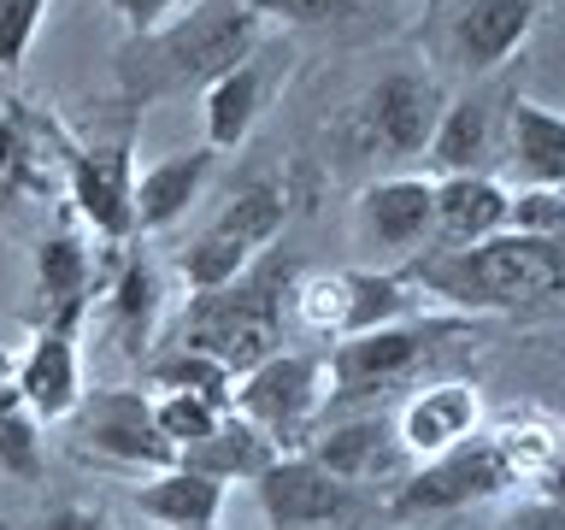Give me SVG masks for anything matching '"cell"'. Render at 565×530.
<instances>
[{
    "label": "cell",
    "instance_id": "6da1fadb",
    "mask_svg": "<svg viewBox=\"0 0 565 530\" xmlns=\"http://www.w3.org/2000/svg\"><path fill=\"white\" fill-rule=\"evenodd\" d=\"M254 47H259V18L247 12V0H201L183 18H171L166 30L124 42L113 60V83L130 106H153L189 95V88H206L212 77L254 60Z\"/></svg>",
    "mask_w": 565,
    "mask_h": 530
},
{
    "label": "cell",
    "instance_id": "7a4b0ae2",
    "mask_svg": "<svg viewBox=\"0 0 565 530\" xmlns=\"http://www.w3.org/2000/svg\"><path fill=\"white\" fill-rule=\"evenodd\" d=\"M418 295H436L459 312H507L524 300L559 295L565 289V242H542V236H489L477 247H436L406 272Z\"/></svg>",
    "mask_w": 565,
    "mask_h": 530
},
{
    "label": "cell",
    "instance_id": "3957f363",
    "mask_svg": "<svg viewBox=\"0 0 565 530\" xmlns=\"http://www.w3.org/2000/svg\"><path fill=\"white\" fill-rule=\"evenodd\" d=\"M295 283H300L295 259H254L224 289L189 295V312L171 325V342L201 348L242 378L282 348V307H289Z\"/></svg>",
    "mask_w": 565,
    "mask_h": 530
},
{
    "label": "cell",
    "instance_id": "277c9868",
    "mask_svg": "<svg viewBox=\"0 0 565 530\" xmlns=\"http://www.w3.org/2000/svg\"><path fill=\"white\" fill-rule=\"evenodd\" d=\"M324 406H330V365H324V353H295V348H277L271 360H259L254 371H242L236 395H230V413H242L277 454L307 448V436L318 431Z\"/></svg>",
    "mask_w": 565,
    "mask_h": 530
},
{
    "label": "cell",
    "instance_id": "5b68a950",
    "mask_svg": "<svg viewBox=\"0 0 565 530\" xmlns=\"http://www.w3.org/2000/svg\"><path fill=\"white\" fill-rule=\"evenodd\" d=\"M471 318L466 312H418V318H401V325H383V330H365V336H348L324 353L330 365V406L335 401H371L383 389H401L413 371L430 360L441 342L466 336Z\"/></svg>",
    "mask_w": 565,
    "mask_h": 530
},
{
    "label": "cell",
    "instance_id": "8992f818",
    "mask_svg": "<svg viewBox=\"0 0 565 530\" xmlns=\"http://www.w3.org/2000/svg\"><path fill=\"white\" fill-rule=\"evenodd\" d=\"M295 318L300 330L324 336V342H348V336L401 325V318L424 312V295L395 272H371V265H342V272H318L295 283Z\"/></svg>",
    "mask_w": 565,
    "mask_h": 530
},
{
    "label": "cell",
    "instance_id": "52a82bcc",
    "mask_svg": "<svg viewBox=\"0 0 565 530\" xmlns=\"http://www.w3.org/2000/svg\"><path fill=\"white\" fill-rule=\"evenodd\" d=\"M282 224H289V189L282 183H247L236 189L230 201L218 206V219H212L201 236L183 247V283L194 295L206 289H224V283H236L254 259H265V247L282 236Z\"/></svg>",
    "mask_w": 565,
    "mask_h": 530
},
{
    "label": "cell",
    "instance_id": "ba28073f",
    "mask_svg": "<svg viewBox=\"0 0 565 530\" xmlns=\"http://www.w3.org/2000/svg\"><path fill=\"white\" fill-rule=\"evenodd\" d=\"M512 484H519V471H512V459L501 454V442L483 431V436L459 442V448L436 454V459H418V466L388 489V512L406 524H418V519H441V512H466L477 501H494V495H507Z\"/></svg>",
    "mask_w": 565,
    "mask_h": 530
},
{
    "label": "cell",
    "instance_id": "9c48e42d",
    "mask_svg": "<svg viewBox=\"0 0 565 530\" xmlns=\"http://www.w3.org/2000/svg\"><path fill=\"white\" fill-rule=\"evenodd\" d=\"M65 436H71V454L100 459V466H118V471L148 477V471L177 466L171 442L153 424L148 389H83L77 413L65 418Z\"/></svg>",
    "mask_w": 565,
    "mask_h": 530
},
{
    "label": "cell",
    "instance_id": "30bf717a",
    "mask_svg": "<svg viewBox=\"0 0 565 530\" xmlns=\"http://www.w3.org/2000/svg\"><path fill=\"white\" fill-rule=\"evenodd\" d=\"M254 501L265 512V530H360L371 512V495L324 471L312 454H277L254 477Z\"/></svg>",
    "mask_w": 565,
    "mask_h": 530
},
{
    "label": "cell",
    "instance_id": "8fae6325",
    "mask_svg": "<svg viewBox=\"0 0 565 530\" xmlns=\"http://www.w3.org/2000/svg\"><path fill=\"white\" fill-rule=\"evenodd\" d=\"M65 194L100 242L136 236V153L130 141H65Z\"/></svg>",
    "mask_w": 565,
    "mask_h": 530
},
{
    "label": "cell",
    "instance_id": "7c38bea8",
    "mask_svg": "<svg viewBox=\"0 0 565 530\" xmlns=\"http://www.w3.org/2000/svg\"><path fill=\"white\" fill-rule=\"evenodd\" d=\"M441 106L448 100H441V83L430 71H388L360 100V136H365V148H377L388 159H413L430 148Z\"/></svg>",
    "mask_w": 565,
    "mask_h": 530
},
{
    "label": "cell",
    "instance_id": "4fadbf2b",
    "mask_svg": "<svg viewBox=\"0 0 565 530\" xmlns=\"http://www.w3.org/2000/svg\"><path fill=\"white\" fill-rule=\"evenodd\" d=\"M42 424H65L83 401V325H35L30 348L7 365Z\"/></svg>",
    "mask_w": 565,
    "mask_h": 530
},
{
    "label": "cell",
    "instance_id": "5bb4252c",
    "mask_svg": "<svg viewBox=\"0 0 565 530\" xmlns=\"http://www.w3.org/2000/svg\"><path fill=\"white\" fill-rule=\"evenodd\" d=\"M159 318H166V277L148 254H124L113 283L100 289V325L106 342L124 365H148L159 342Z\"/></svg>",
    "mask_w": 565,
    "mask_h": 530
},
{
    "label": "cell",
    "instance_id": "9a60e30c",
    "mask_svg": "<svg viewBox=\"0 0 565 530\" xmlns=\"http://www.w3.org/2000/svg\"><path fill=\"white\" fill-rule=\"evenodd\" d=\"M324 471H335L342 484L353 489H371L383 477V484H401L406 471H413V454L401 448L395 436V418H348V424H330V431H312L307 448Z\"/></svg>",
    "mask_w": 565,
    "mask_h": 530
},
{
    "label": "cell",
    "instance_id": "2e32d148",
    "mask_svg": "<svg viewBox=\"0 0 565 530\" xmlns=\"http://www.w3.org/2000/svg\"><path fill=\"white\" fill-rule=\"evenodd\" d=\"M436 224V177H377L353 201V236L383 254H413Z\"/></svg>",
    "mask_w": 565,
    "mask_h": 530
},
{
    "label": "cell",
    "instance_id": "e0dca14e",
    "mask_svg": "<svg viewBox=\"0 0 565 530\" xmlns=\"http://www.w3.org/2000/svg\"><path fill=\"white\" fill-rule=\"evenodd\" d=\"M542 0H466L448 24V60L466 77H489L530 42Z\"/></svg>",
    "mask_w": 565,
    "mask_h": 530
},
{
    "label": "cell",
    "instance_id": "ac0fdd59",
    "mask_svg": "<svg viewBox=\"0 0 565 530\" xmlns=\"http://www.w3.org/2000/svg\"><path fill=\"white\" fill-rule=\"evenodd\" d=\"M395 436H401V448L413 454V466L418 459H436V454H448L459 448V442H471V436H483V395H477L471 383H424L418 395H406V406L395 413Z\"/></svg>",
    "mask_w": 565,
    "mask_h": 530
},
{
    "label": "cell",
    "instance_id": "d6986e66",
    "mask_svg": "<svg viewBox=\"0 0 565 530\" xmlns=\"http://www.w3.org/2000/svg\"><path fill=\"white\" fill-rule=\"evenodd\" d=\"M512 230V189L489 171H459V177H436V224L430 236L441 247H477L489 236Z\"/></svg>",
    "mask_w": 565,
    "mask_h": 530
},
{
    "label": "cell",
    "instance_id": "ffe728a7",
    "mask_svg": "<svg viewBox=\"0 0 565 530\" xmlns=\"http://www.w3.org/2000/svg\"><path fill=\"white\" fill-rule=\"evenodd\" d=\"M95 259L71 230H53L35 247V325H83L95 307Z\"/></svg>",
    "mask_w": 565,
    "mask_h": 530
},
{
    "label": "cell",
    "instance_id": "44dd1931",
    "mask_svg": "<svg viewBox=\"0 0 565 530\" xmlns=\"http://www.w3.org/2000/svg\"><path fill=\"white\" fill-rule=\"evenodd\" d=\"M212 159H218L212 148H189V153H166V159H153V166L136 171V236L171 230L194 201H201Z\"/></svg>",
    "mask_w": 565,
    "mask_h": 530
},
{
    "label": "cell",
    "instance_id": "7402d4cb",
    "mask_svg": "<svg viewBox=\"0 0 565 530\" xmlns=\"http://www.w3.org/2000/svg\"><path fill=\"white\" fill-rule=\"evenodd\" d=\"M136 512L159 530H201V524H218L224 512V484L194 466H166V471H148L136 484Z\"/></svg>",
    "mask_w": 565,
    "mask_h": 530
},
{
    "label": "cell",
    "instance_id": "603a6c76",
    "mask_svg": "<svg viewBox=\"0 0 565 530\" xmlns=\"http://www.w3.org/2000/svg\"><path fill=\"white\" fill-rule=\"evenodd\" d=\"M507 159L530 189H565V113L542 100H507Z\"/></svg>",
    "mask_w": 565,
    "mask_h": 530
},
{
    "label": "cell",
    "instance_id": "cb8c5ba5",
    "mask_svg": "<svg viewBox=\"0 0 565 530\" xmlns=\"http://www.w3.org/2000/svg\"><path fill=\"white\" fill-rule=\"evenodd\" d=\"M265 95H271V77H265V65L242 60L236 71H224V77H212L201 88V124H206V148L212 153H230L242 148L247 136H254V124L265 113Z\"/></svg>",
    "mask_w": 565,
    "mask_h": 530
},
{
    "label": "cell",
    "instance_id": "d4e9b609",
    "mask_svg": "<svg viewBox=\"0 0 565 530\" xmlns=\"http://www.w3.org/2000/svg\"><path fill=\"white\" fill-rule=\"evenodd\" d=\"M489 148H494V106L483 95H466V100L441 106V124L424 153L436 159L441 177H459V171H483Z\"/></svg>",
    "mask_w": 565,
    "mask_h": 530
},
{
    "label": "cell",
    "instance_id": "484cf974",
    "mask_svg": "<svg viewBox=\"0 0 565 530\" xmlns=\"http://www.w3.org/2000/svg\"><path fill=\"white\" fill-rule=\"evenodd\" d=\"M271 459H277V448L254 431V424H247L242 413H224V418H218V431H212L201 448H189V454H183V466L206 471V477H218V484L230 489V484H254V477L271 466Z\"/></svg>",
    "mask_w": 565,
    "mask_h": 530
},
{
    "label": "cell",
    "instance_id": "4316f807",
    "mask_svg": "<svg viewBox=\"0 0 565 530\" xmlns=\"http://www.w3.org/2000/svg\"><path fill=\"white\" fill-rule=\"evenodd\" d=\"M42 431L47 424L30 413V401L18 395L12 371L0 360V477H12V484H42V471H47Z\"/></svg>",
    "mask_w": 565,
    "mask_h": 530
},
{
    "label": "cell",
    "instance_id": "83f0119b",
    "mask_svg": "<svg viewBox=\"0 0 565 530\" xmlns=\"http://www.w3.org/2000/svg\"><path fill=\"white\" fill-rule=\"evenodd\" d=\"M47 189V153L35 141L30 118L24 113H7L0 118V219H12L24 201Z\"/></svg>",
    "mask_w": 565,
    "mask_h": 530
},
{
    "label": "cell",
    "instance_id": "f1b7e54d",
    "mask_svg": "<svg viewBox=\"0 0 565 530\" xmlns=\"http://www.w3.org/2000/svg\"><path fill=\"white\" fill-rule=\"evenodd\" d=\"M141 371H148L153 395H159V389H183V395H206V401H218V406H230V395H236V371L218 365L201 348L166 342V348L148 353V365H141Z\"/></svg>",
    "mask_w": 565,
    "mask_h": 530
},
{
    "label": "cell",
    "instance_id": "f546056e",
    "mask_svg": "<svg viewBox=\"0 0 565 530\" xmlns=\"http://www.w3.org/2000/svg\"><path fill=\"white\" fill-rule=\"evenodd\" d=\"M224 413H230V406L206 401V395H183V389H159V395H153V424H159V436L171 442L177 459H183L189 448H201V442L218 431Z\"/></svg>",
    "mask_w": 565,
    "mask_h": 530
},
{
    "label": "cell",
    "instance_id": "4dcf8cb0",
    "mask_svg": "<svg viewBox=\"0 0 565 530\" xmlns=\"http://www.w3.org/2000/svg\"><path fill=\"white\" fill-rule=\"evenodd\" d=\"M365 0H247V12L259 24H289V30H330L360 18Z\"/></svg>",
    "mask_w": 565,
    "mask_h": 530
},
{
    "label": "cell",
    "instance_id": "1f68e13d",
    "mask_svg": "<svg viewBox=\"0 0 565 530\" xmlns=\"http://www.w3.org/2000/svg\"><path fill=\"white\" fill-rule=\"evenodd\" d=\"M512 230L542 242H565V189H519L512 194Z\"/></svg>",
    "mask_w": 565,
    "mask_h": 530
},
{
    "label": "cell",
    "instance_id": "d6a6232c",
    "mask_svg": "<svg viewBox=\"0 0 565 530\" xmlns=\"http://www.w3.org/2000/svg\"><path fill=\"white\" fill-rule=\"evenodd\" d=\"M47 0H0V71H18L35 47Z\"/></svg>",
    "mask_w": 565,
    "mask_h": 530
},
{
    "label": "cell",
    "instance_id": "836d02e7",
    "mask_svg": "<svg viewBox=\"0 0 565 530\" xmlns=\"http://www.w3.org/2000/svg\"><path fill=\"white\" fill-rule=\"evenodd\" d=\"M189 0H106V12L124 24V42H141V35L166 30L171 18H183Z\"/></svg>",
    "mask_w": 565,
    "mask_h": 530
},
{
    "label": "cell",
    "instance_id": "e575fe53",
    "mask_svg": "<svg viewBox=\"0 0 565 530\" xmlns=\"http://www.w3.org/2000/svg\"><path fill=\"white\" fill-rule=\"evenodd\" d=\"M35 530H118L113 519H106L100 507H83V501H65V507H47L42 524Z\"/></svg>",
    "mask_w": 565,
    "mask_h": 530
},
{
    "label": "cell",
    "instance_id": "d590c367",
    "mask_svg": "<svg viewBox=\"0 0 565 530\" xmlns=\"http://www.w3.org/2000/svg\"><path fill=\"white\" fill-rule=\"evenodd\" d=\"M501 530H559V519H554V507H524L512 524H501Z\"/></svg>",
    "mask_w": 565,
    "mask_h": 530
},
{
    "label": "cell",
    "instance_id": "8d00e7d4",
    "mask_svg": "<svg viewBox=\"0 0 565 530\" xmlns=\"http://www.w3.org/2000/svg\"><path fill=\"white\" fill-rule=\"evenodd\" d=\"M201 530H218V524H201Z\"/></svg>",
    "mask_w": 565,
    "mask_h": 530
},
{
    "label": "cell",
    "instance_id": "74e56055",
    "mask_svg": "<svg viewBox=\"0 0 565 530\" xmlns=\"http://www.w3.org/2000/svg\"><path fill=\"white\" fill-rule=\"evenodd\" d=\"M406 530H418V524H406Z\"/></svg>",
    "mask_w": 565,
    "mask_h": 530
}]
</instances>
